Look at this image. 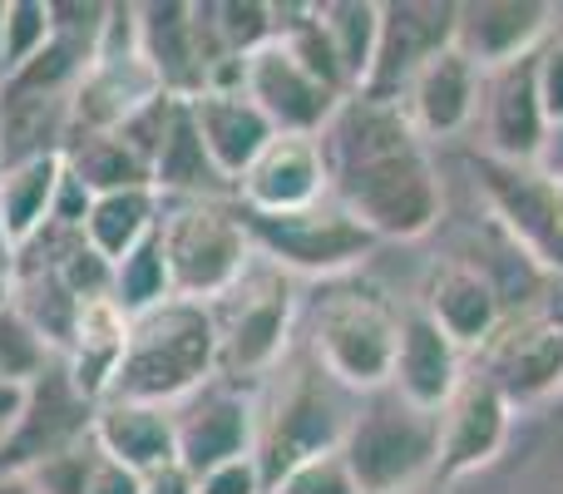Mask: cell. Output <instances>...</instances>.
<instances>
[{
	"label": "cell",
	"mask_w": 563,
	"mask_h": 494,
	"mask_svg": "<svg viewBox=\"0 0 563 494\" xmlns=\"http://www.w3.org/2000/svg\"><path fill=\"white\" fill-rule=\"evenodd\" d=\"M65 168H69V178H75V184H85L95 198L129 194V188H154V168H148L119 134L69 139Z\"/></svg>",
	"instance_id": "obj_28"
},
{
	"label": "cell",
	"mask_w": 563,
	"mask_h": 494,
	"mask_svg": "<svg viewBox=\"0 0 563 494\" xmlns=\"http://www.w3.org/2000/svg\"><path fill=\"white\" fill-rule=\"evenodd\" d=\"M534 89L539 105H544L549 129H563V40L549 35L534 55Z\"/></svg>",
	"instance_id": "obj_35"
},
{
	"label": "cell",
	"mask_w": 563,
	"mask_h": 494,
	"mask_svg": "<svg viewBox=\"0 0 563 494\" xmlns=\"http://www.w3.org/2000/svg\"><path fill=\"white\" fill-rule=\"evenodd\" d=\"M539 311H544V317L563 331V272L554 277V287H549V297H544V307H539Z\"/></svg>",
	"instance_id": "obj_40"
},
{
	"label": "cell",
	"mask_w": 563,
	"mask_h": 494,
	"mask_svg": "<svg viewBox=\"0 0 563 494\" xmlns=\"http://www.w3.org/2000/svg\"><path fill=\"white\" fill-rule=\"evenodd\" d=\"M20 400H25V386H5V381H0V446H5L10 426H15V416H20Z\"/></svg>",
	"instance_id": "obj_39"
},
{
	"label": "cell",
	"mask_w": 563,
	"mask_h": 494,
	"mask_svg": "<svg viewBox=\"0 0 563 494\" xmlns=\"http://www.w3.org/2000/svg\"><path fill=\"white\" fill-rule=\"evenodd\" d=\"M479 184L495 208V218L505 223L509 243L525 252L529 262L549 267L559 277L563 272V178L544 174L539 164H495L479 158Z\"/></svg>",
	"instance_id": "obj_9"
},
{
	"label": "cell",
	"mask_w": 563,
	"mask_h": 494,
	"mask_svg": "<svg viewBox=\"0 0 563 494\" xmlns=\"http://www.w3.org/2000/svg\"><path fill=\"white\" fill-rule=\"evenodd\" d=\"M99 406L75 386L65 356H49L35 376L25 381V400L10 426L5 446H0V475H25L30 465L59 455V450L79 446L95 436Z\"/></svg>",
	"instance_id": "obj_8"
},
{
	"label": "cell",
	"mask_w": 563,
	"mask_h": 494,
	"mask_svg": "<svg viewBox=\"0 0 563 494\" xmlns=\"http://www.w3.org/2000/svg\"><path fill=\"white\" fill-rule=\"evenodd\" d=\"M317 10V25L327 35L331 55H336L341 75H346V89L361 95L371 79V65H376V45H380V6L376 0H327Z\"/></svg>",
	"instance_id": "obj_27"
},
{
	"label": "cell",
	"mask_w": 563,
	"mask_h": 494,
	"mask_svg": "<svg viewBox=\"0 0 563 494\" xmlns=\"http://www.w3.org/2000/svg\"><path fill=\"white\" fill-rule=\"evenodd\" d=\"M435 450L440 416L406 406L390 391L356 410L341 436V460L351 465L361 494H410L426 475H435Z\"/></svg>",
	"instance_id": "obj_4"
},
{
	"label": "cell",
	"mask_w": 563,
	"mask_h": 494,
	"mask_svg": "<svg viewBox=\"0 0 563 494\" xmlns=\"http://www.w3.org/2000/svg\"><path fill=\"white\" fill-rule=\"evenodd\" d=\"M95 446L104 450V460L148 475V470L178 460V430L174 410L158 406H134V400H104L95 416Z\"/></svg>",
	"instance_id": "obj_23"
},
{
	"label": "cell",
	"mask_w": 563,
	"mask_h": 494,
	"mask_svg": "<svg viewBox=\"0 0 563 494\" xmlns=\"http://www.w3.org/2000/svg\"><path fill=\"white\" fill-rule=\"evenodd\" d=\"M341 436H346V420L336 416V406L321 396V386L311 376H297L277 396L273 416L257 420V465H263L267 490L307 455L341 450Z\"/></svg>",
	"instance_id": "obj_16"
},
{
	"label": "cell",
	"mask_w": 563,
	"mask_h": 494,
	"mask_svg": "<svg viewBox=\"0 0 563 494\" xmlns=\"http://www.w3.org/2000/svg\"><path fill=\"white\" fill-rule=\"evenodd\" d=\"M99 460H104V450L89 436V440H79V446L59 450V455L40 460V465H30L25 480L35 494H89V480H95Z\"/></svg>",
	"instance_id": "obj_32"
},
{
	"label": "cell",
	"mask_w": 563,
	"mask_h": 494,
	"mask_svg": "<svg viewBox=\"0 0 563 494\" xmlns=\"http://www.w3.org/2000/svg\"><path fill=\"white\" fill-rule=\"evenodd\" d=\"M465 386V351L435 327L420 307L400 317V351H396V376H390V396L406 406L440 416L450 396Z\"/></svg>",
	"instance_id": "obj_19"
},
{
	"label": "cell",
	"mask_w": 563,
	"mask_h": 494,
	"mask_svg": "<svg viewBox=\"0 0 563 494\" xmlns=\"http://www.w3.org/2000/svg\"><path fill=\"white\" fill-rule=\"evenodd\" d=\"M238 198H243V213H257V218L307 213V208L327 204L331 168H327V154H321V139L277 134L257 154V164L238 178Z\"/></svg>",
	"instance_id": "obj_13"
},
{
	"label": "cell",
	"mask_w": 563,
	"mask_h": 494,
	"mask_svg": "<svg viewBox=\"0 0 563 494\" xmlns=\"http://www.w3.org/2000/svg\"><path fill=\"white\" fill-rule=\"evenodd\" d=\"M59 184H65V154L0 168V233H5L10 252H20L30 238H40L49 228Z\"/></svg>",
	"instance_id": "obj_25"
},
{
	"label": "cell",
	"mask_w": 563,
	"mask_h": 494,
	"mask_svg": "<svg viewBox=\"0 0 563 494\" xmlns=\"http://www.w3.org/2000/svg\"><path fill=\"white\" fill-rule=\"evenodd\" d=\"M485 371L479 376L509 400V406H544L563 391V331L544 311L505 317V327L485 341Z\"/></svg>",
	"instance_id": "obj_10"
},
{
	"label": "cell",
	"mask_w": 563,
	"mask_h": 494,
	"mask_svg": "<svg viewBox=\"0 0 563 494\" xmlns=\"http://www.w3.org/2000/svg\"><path fill=\"white\" fill-rule=\"evenodd\" d=\"M0 494H35L25 475H0Z\"/></svg>",
	"instance_id": "obj_42"
},
{
	"label": "cell",
	"mask_w": 563,
	"mask_h": 494,
	"mask_svg": "<svg viewBox=\"0 0 563 494\" xmlns=\"http://www.w3.org/2000/svg\"><path fill=\"white\" fill-rule=\"evenodd\" d=\"M89 494H144V485H139L134 470L114 465V460H99L95 480H89Z\"/></svg>",
	"instance_id": "obj_38"
},
{
	"label": "cell",
	"mask_w": 563,
	"mask_h": 494,
	"mask_svg": "<svg viewBox=\"0 0 563 494\" xmlns=\"http://www.w3.org/2000/svg\"><path fill=\"white\" fill-rule=\"evenodd\" d=\"M10 297H15V277H10V257H0V311L10 307Z\"/></svg>",
	"instance_id": "obj_41"
},
{
	"label": "cell",
	"mask_w": 563,
	"mask_h": 494,
	"mask_svg": "<svg viewBox=\"0 0 563 494\" xmlns=\"http://www.w3.org/2000/svg\"><path fill=\"white\" fill-rule=\"evenodd\" d=\"M45 361H49V347L25 327V317L15 307L0 311V381L5 386H25Z\"/></svg>",
	"instance_id": "obj_33"
},
{
	"label": "cell",
	"mask_w": 563,
	"mask_h": 494,
	"mask_svg": "<svg viewBox=\"0 0 563 494\" xmlns=\"http://www.w3.org/2000/svg\"><path fill=\"white\" fill-rule=\"evenodd\" d=\"M174 430H178V465L194 470V475H208V470L228 465V460L257 455L253 400L228 391V386L198 391V396L174 416Z\"/></svg>",
	"instance_id": "obj_18"
},
{
	"label": "cell",
	"mask_w": 563,
	"mask_h": 494,
	"mask_svg": "<svg viewBox=\"0 0 563 494\" xmlns=\"http://www.w3.org/2000/svg\"><path fill=\"white\" fill-rule=\"evenodd\" d=\"M0 85H5V0H0Z\"/></svg>",
	"instance_id": "obj_43"
},
{
	"label": "cell",
	"mask_w": 563,
	"mask_h": 494,
	"mask_svg": "<svg viewBox=\"0 0 563 494\" xmlns=\"http://www.w3.org/2000/svg\"><path fill=\"white\" fill-rule=\"evenodd\" d=\"M114 307L124 311L129 321L144 317V311L174 301V282H168V262H164V243H158V228L144 238L134 252L114 262Z\"/></svg>",
	"instance_id": "obj_30"
},
{
	"label": "cell",
	"mask_w": 563,
	"mask_h": 494,
	"mask_svg": "<svg viewBox=\"0 0 563 494\" xmlns=\"http://www.w3.org/2000/svg\"><path fill=\"white\" fill-rule=\"evenodd\" d=\"M213 371H218L213 311L174 297L129 321V347L104 400H134V406L168 410L178 400H194L213 381Z\"/></svg>",
	"instance_id": "obj_2"
},
{
	"label": "cell",
	"mask_w": 563,
	"mask_h": 494,
	"mask_svg": "<svg viewBox=\"0 0 563 494\" xmlns=\"http://www.w3.org/2000/svg\"><path fill=\"white\" fill-rule=\"evenodd\" d=\"M158 243H164L174 297L198 307L228 297L257 257L243 204H223V198H174L158 213Z\"/></svg>",
	"instance_id": "obj_3"
},
{
	"label": "cell",
	"mask_w": 563,
	"mask_h": 494,
	"mask_svg": "<svg viewBox=\"0 0 563 494\" xmlns=\"http://www.w3.org/2000/svg\"><path fill=\"white\" fill-rule=\"evenodd\" d=\"M317 139L331 168V198L376 243H416L440 228L445 184L400 105L351 95Z\"/></svg>",
	"instance_id": "obj_1"
},
{
	"label": "cell",
	"mask_w": 563,
	"mask_h": 494,
	"mask_svg": "<svg viewBox=\"0 0 563 494\" xmlns=\"http://www.w3.org/2000/svg\"><path fill=\"white\" fill-rule=\"evenodd\" d=\"M554 35H559V40H563V15H559V25H554Z\"/></svg>",
	"instance_id": "obj_44"
},
{
	"label": "cell",
	"mask_w": 563,
	"mask_h": 494,
	"mask_svg": "<svg viewBox=\"0 0 563 494\" xmlns=\"http://www.w3.org/2000/svg\"><path fill=\"white\" fill-rule=\"evenodd\" d=\"M420 311L455 341L460 351H485V341L505 327V301L489 272L470 262H440L426 282Z\"/></svg>",
	"instance_id": "obj_21"
},
{
	"label": "cell",
	"mask_w": 563,
	"mask_h": 494,
	"mask_svg": "<svg viewBox=\"0 0 563 494\" xmlns=\"http://www.w3.org/2000/svg\"><path fill=\"white\" fill-rule=\"evenodd\" d=\"M55 40V10L45 0H5V79L25 69Z\"/></svg>",
	"instance_id": "obj_31"
},
{
	"label": "cell",
	"mask_w": 563,
	"mask_h": 494,
	"mask_svg": "<svg viewBox=\"0 0 563 494\" xmlns=\"http://www.w3.org/2000/svg\"><path fill=\"white\" fill-rule=\"evenodd\" d=\"M247 218V233H253V248L263 257H273L277 272H301V277H341V272L361 267V262L376 252V238L336 204L307 208V213H282V218Z\"/></svg>",
	"instance_id": "obj_7"
},
{
	"label": "cell",
	"mask_w": 563,
	"mask_h": 494,
	"mask_svg": "<svg viewBox=\"0 0 563 494\" xmlns=\"http://www.w3.org/2000/svg\"><path fill=\"white\" fill-rule=\"evenodd\" d=\"M450 45H455V6H435V0L380 6V45L361 95L380 99V105H400L410 79Z\"/></svg>",
	"instance_id": "obj_11"
},
{
	"label": "cell",
	"mask_w": 563,
	"mask_h": 494,
	"mask_svg": "<svg viewBox=\"0 0 563 494\" xmlns=\"http://www.w3.org/2000/svg\"><path fill=\"white\" fill-rule=\"evenodd\" d=\"M208 311H213L218 327V371L223 376L257 381L282 361L291 331V287L277 267H247V277Z\"/></svg>",
	"instance_id": "obj_6"
},
{
	"label": "cell",
	"mask_w": 563,
	"mask_h": 494,
	"mask_svg": "<svg viewBox=\"0 0 563 494\" xmlns=\"http://www.w3.org/2000/svg\"><path fill=\"white\" fill-rule=\"evenodd\" d=\"M311 351L336 386L380 396L396 376L400 311L376 292H336L321 301L317 321H311Z\"/></svg>",
	"instance_id": "obj_5"
},
{
	"label": "cell",
	"mask_w": 563,
	"mask_h": 494,
	"mask_svg": "<svg viewBox=\"0 0 563 494\" xmlns=\"http://www.w3.org/2000/svg\"><path fill=\"white\" fill-rule=\"evenodd\" d=\"M479 109H485V144H489L485 158H495V164H539L544 158L554 129H549L534 89V55L485 75Z\"/></svg>",
	"instance_id": "obj_17"
},
{
	"label": "cell",
	"mask_w": 563,
	"mask_h": 494,
	"mask_svg": "<svg viewBox=\"0 0 563 494\" xmlns=\"http://www.w3.org/2000/svg\"><path fill=\"white\" fill-rule=\"evenodd\" d=\"M515 430V406L489 386L485 376H465V386L450 396L440 410V450H435V475L440 480H470L499 460Z\"/></svg>",
	"instance_id": "obj_14"
},
{
	"label": "cell",
	"mask_w": 563,
	"mask_h": 494,
	"mask_svg": "<svg viewBox=\"0 0 563 494\" xmlns=\"http://www.w3.org/2000/svg\"><path fill=\"white\" fill-rule=\"evenodd\" d=\"M194 494H267V480H263L257 455H243V460H228V465L198 475Z\"/></svg>",
	"instance_id": "obj_36"
},
{
	"label": "cell",
	"mask_w": 563,
	"mask_h": 494,
	"mask_svg": "<svg viewBox=\"0 0 563 494\" xmlns=\"http://www.w3.org/2000/svg\"><path fill=\"white\" fill-rule=\"evenodd\" d=\"M69 109H75V95L0 89V168L65 154L69 149Z\"/></svg>",
	"instance_id": "obj_24"
},
{
	"label": "cell",
	"mask_w": 563,
	"mask_h": 494,
	"mask_svg": "<svg viewBox=\"0 0 563 494\" xmlns=\"http://www.w3.org/2000/svg\"><path fill=\"white\" fill-rule=\"evenodd\" d=\"M479 95H485V75L450 45V50H440L416 79H410L400 109H406L410 129L430 144V139L465 134V129L479 119Z\"/></svg>",
	"instance_id": "obj_20"
},
{
	"label": "cell",
	"mask_w": 563,
	"mask_h": 494,
	"mask_svg": "<svg viewBox=\"0 0 563 494\" xmlns=\"http://www.w3.org/2000/svg\"><path fill=\"white\" fill-rule=\"evenodd\" d=\"M158 228V194L154 188H129V194H104L89 204L85 218V243L104 262H119L124 252H134L148 233Z\"/></svg>",
	"instance_id": "obj_29"
},
{
	"label": "cell",
	"mask_w": 563,
	"mask_h": 494,
	"mask_svg": "<svg viewBox=\"0 0 563 494\" xmlns=\"http://www.w3.org/2000/svg\"><path fill=\"white\" fill-rule=\"evenodd\" d=\"M267 494H361V485L351 475V465L341 460V450H321V455H307L301 465H291Z\"/></svg>",
	"instance_id": "obj_34"
},
{
	"label": "cell",
	"mask_w": 563,
	"mask_h": 494,
	"mask_svg": "<svg viewBox=\"0 0 563 494\" xmlns=\"http://www.w3.org/2000/svg\"><path fill=\"white\" fill-rule=\"evenodd\" d=\"M223 188H233V184H228V178L213 168V158H208L188 99H178L174 119H168L164 149H158V158H154V194H168V198H218Z\"/></svg>",
	"instance_id": "obj_26"
},
{
	"label": "cell",
	"mask_w": 563,
	"mask_h": 494,
	"mask_svg": "<svg viewBox=\"0 0 563 494\" xmlns=\"http://www.w3.org/2000/svg\"><path fill=\"white\" fill-rule=\"evenodd\" d=\"M139 485H144V494H194L198 490V475H194V470H184L178 460H168V465L139 475Z\"/></svg>",
	"instance_id": "obj_37"
},
{
	"label": "cell",
	"mask_w": 563,
	"mask_h": 494,
	"mask_svg": "<svg viewBox=\"0 0 563 494\" xmlns=\"http://www.w3.org/2000/svg\"><path fill=\"white\" fill-rule=\"evenodd\" d=\"M554 25L559 10L544 0H470V6H455V50L479 75H495L539 55Z\"/></svg>",
	"instance_id": "obj_15"
},
{
	"label": "cell",
	"mask_w": 563,
	"mask_h": 494,
	"mask_svg": "<svg viewBox=\"0 0 563 494\" xmlns=\"http://www.w3.org/2000/svg\"><path fill=\"white\" fill-rule=\"evenodd\" d=\"M243 89L267 114V124H273L277 134H311L317 139L321 129L331 124V114L341 109L336 89L321 85L277 35L243 59Z\"/></svg>",
	"instance_id": "obj_12"
},
{
	"label": "cell",
	"mask_w": 563,
	"mask_h": 494,
	"mask_svg": "<svg viewBox=\"0 0 563 494\" xmlns=\"http://www.w3.org/2000/svg\"><path fill=\"white\" fill-rule=\"evenodd\" d=\"M194 109L198 139H203L213 168L238 188V178L257 164L267 144L277 139V129L267 124V114L247 99V89H203L198 99H188Z\"/></svg>",
	"instance_id": "obj_22"
}]
</instances>
